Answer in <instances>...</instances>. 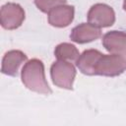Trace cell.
I'll list each match as a JSON object with an SVG mask.
<instances>
[{"mask_svg":"<svg viewBox=\"0 0 126 126\" xmlns=\"http://www.w3.org/2000/svg\"><path fill=\"white\" fill-rule=\"evenodd\" d=\"M28 59L27 55L21 50H10L6 52L2 59L1 72L4 75L15 77L18 75L20 66Z\"/></svg>","mask_w":126,"mask_h":126,"instance_id":"cell-9","label":"cell"},{"mask_svg":"<svg viewBox=\"0 0 126 126\" xmlns=\"http://www.w3.org/2000/svg\"><path fill=\"white\" fill-rule=\"evenodd\" d=\"M101 36L100 28L91 24V23H82L71 31L70 38L72 41L83 44L94 41Z\"/></svg>","mask_w":126,"mask_h":126,"instance_id":"cell-6","label":"cell"},{"mask_svg":"<svg viewBox=\"0 0 126 126\" xmlns=\"http://www.w3.org/2000/svg\"><path fill=\"white\" fill-rule=\"evenodd\" d=\"M88 21L98 28L110 27L115 22L114 10L103 3L94 4L88 12Z\"/></svg>","mask_w":126,"mask_h":126,"instance_id":"cell-5","label":"cell"},{"mask_svg":"<svg viewBox=\"0 0 126 126\" xmlns=\"http://www.w3.org/2000/svg\"><path fill=\"white\" fill-rule=\"evenodd\" d=\"M75 9L70 5H60L47 13L48 23L55 28H66L74 20Z\"/></svg>","mask_w":126,"mask_h":126,"instance_id":"cell-7","label":"cell"},{"mask_svg":"<svg viewBox=\"0 0 126 126\" xmlns=\"http://www.w3.org/2000/svg\"><path fill=\"white\" fill-rule=\"evenodd\" d=\"M126 71V56L121 54L100 53L94 66V76L116 77Z\"/></svg>","mask_w":126,"mask_h":126,"instance_id":"cell-2","label":"cell"},{"mask_svg":"<svg viewBox=\"0 0 126 126\" xmlns=\"http://www.w3.org/2000/svg\"><path fill=\"white\" fill-rule=\"evenodd\" d=\"M25 20V11L17 3H6L1 7L0 23L5 30H16Z\"/></svg>","mask_w":126,"mask_h":126,"instance_id":"cell-4","label":"cell"},{"mask_svg":"<svg viewBox=\"0 0 126 126\" xmlns=\"http://www.w3.org/2000/svg\"><path fill=\"white\" fill-rule=\"evenodd\" d=\"M50 76L52 83L65 90H72L76 77V69L69 61L57 60L50 67Z\"/></svg>","mask_w":126,"mask_h":126,"instance_id":"cell-3","label":"cell"},{"mask_svg":"<svg viewBox=\"0 0 126 126\" xmlns=\"http://www.w3.org/2000/svg\"><path fill=\"white\" fill-rule=\"evenodd\" d=\"M102 45L109 52L126 56V32L110 31L102 36Z\"/></svg>","mask_w":126,"mask_h":126,"instance_id":"cell-8","label":"cell"},{"mask_svg":"<svg viewBox=\"0 0 126 126\" xmlns=\"http://www.w3.org/2000/svg\"><path fill=\"white\" fill-rule=\"evenodd\" d=\"M21 78L27 89L41 94H51V89L45 79L44 65L41 60L33 58L27 61L22 68Z\"/></svg>","mask_w":126,"mask_h":126,"instance_id":"cell-1","label":"cell"},{"mask_svg":"<svg viewBox=\"0 0 126 126\" xmlns=\"http://www.w3.org/2000/svg\"><path fill=\"white\" fill-rule=\"evenodd\" d=\"M100 53L96 49H88L80 54L76 60V66L79 71L85 75L94 76V66Z\"/></svg>","mask_w":126,"mask_h":126,"instance_id":"cell-10","label":"cell"},{"mask_svg":"<svg viewBox=\"0 0 126 126\" xmlns=\"http://www.w3.org/2000/svg\"><path fill=\"white\" fill-rule=\"evenodd\" d=\"M54 55L57 58V60L70 62V61H76L80 56V53L74 44L68 42H62L55 47Z\"/></svg>","mask_w":126,"mask_h":126,"instance_id":"cell-11","label":"cell"},{"mask_svg":"<svg viewBox=\"0 0 126 126\" xmlns=\"http://www.w3.org/2000/svg\"><path fill=\"white\" fill-rule=\"evenodd\" d=\"M67 0H34V4L38 10L43 13H48L55 7L64 5Z\"/></svg>","mask_w":126,"mask_h":126,"instance_id":"cell-12","label":"cell"},{"mask_svg":"<svg viewBox=\"0 0 126 126\" xmlns=\"http://www.w3.org/2000/svg\"><path fill=\"white\" fill-rule=\"evenodd\" d=\"M123 9H124V11L126 12V0L123 1Z\"/></svg>","mask_w":126,"mask_h":126,"instance_id":"cell-13","label":"cell"}]
</instances>
